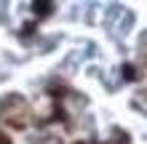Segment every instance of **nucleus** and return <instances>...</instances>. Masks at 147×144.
<instances>
[{
  "label": "nucleus",
  "mask_w": 147,
  "mask_h": 144,
  "mask_svg": "<svg viewBox=\"0 0 147 144\" xmlns=\"http://www.w3.org/2000/svg\"><path fill=\"white\" fill-rule=\"evenodd\" d=\"M75 144H86V141H75Z\"/></svg>",
  "instance_id": "5"
},
{
  "label": "nucleus",
  "mask_w": 147,
  "mask_h": 144,
  "mask_svg": "<svg viewBox=\"0 0 147 144\" xmlns=\"http://www.w3.org/2000/svg\"><path fill=\"white\" fill-rule=\"evenodd\" d=\"M32 8H35V11H38L40 16H46V13H51V8H54V3H35Z\"/></svg>",
  "instance_id": "2"
},
{
  "label": "nucleus",
  "mask_w": 147,
  "mask_h": 144,
  "mask_svg": "<svg viewBox=\"0 0 147 144\" xmlns=\"http://www.w3.org/2000/svg\"><path fill=\"white\" fill-rule=\"evenodd\" d=\"M27 115H30V107L24 104H19V109H11L3 101V107H0V117H3V120L11 125V128H24V125H27Z\"/></svg>",
  "instance_id": "1"
},
{
  "label": "nucleus",
  "mask_w": 147,
  "mask_h": 144,
  "mask_svg": "<svg viewBox=\"0 0 147 144\" xmlns=\"http://www.w3.org/2000/svg\"><path fill=\"white\" fill-rule=\"evenodd\" d=\"M123 75H126V80H136V70H134L131 64H126V67H123Z\"/></svg>",
  "instance_id": "3"
},
{
  "label": "nucleus",
  "mask_w": 147,
  "mask_h": 144,
  "mask_svg": "<svg viewBox=\"0 0 147 144\" xmlns=\"http://www.w3.org/2000/svg\"><path fill=\"white\" fill-rule=\"evenodd\" d=\"M0 144H11V136H5L3 131H0Z\"/></svg>",
  "instance_id": "4"
}]
</instances>
